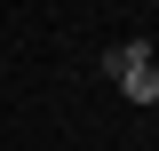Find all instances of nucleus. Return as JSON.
Listing matches in <instances>:
<instances>
[{"label":"nucleus","instance_id":"1","mask_svg":"<svg viewBox=\"0 0 159 151\" xmlns=\"http://www.w3.org/2000/svg\"><path fill=\"white\" fill-rule=\"evenodd\" d=\"M119 95H127V103H159V64H135V72H119Z\"/></svg>","mask_w":159,"mask_h":151},{"label":"nucleus","instance_id":"2","mask_svg":"<svg viewBox=\"0 0 159 151\" xmlns=\"http://www.w3.org/2000/svg\"><path fill=\"white\" fill-rule=\"evenodd\" d=\"M135 64H151V40H143V32H135V40H119V48H111V80H119V72H135Z\"/></svg>","mask_w":159,"mask_h":151}]
</instances>
